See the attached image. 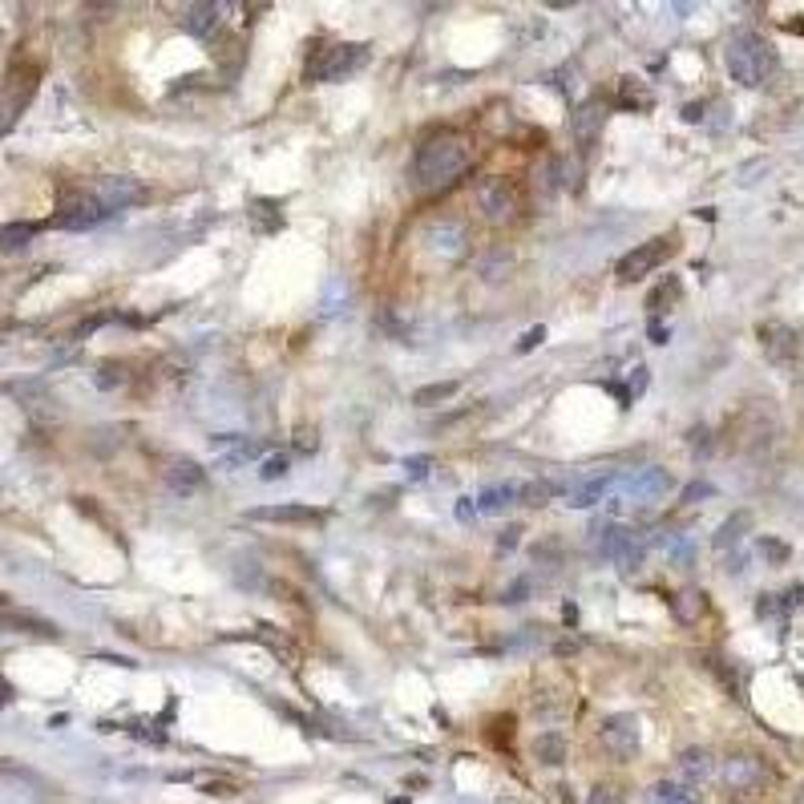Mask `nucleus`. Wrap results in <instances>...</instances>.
<instances>
[{
    "label": "nucleus",
    "mask_w": 804,
    "mask_h": 804,
    "mask_svg": "<svg viewBox=\"0 0 804 804\" xmlns=\"http://www.w3.org/2000/svg\"><path fill=\"white\" fill-rule=\"evenodd\" d=\"M756 550L768 558V566L788 562V546H784V542H776V538H756Z\"/></svg>",
    "instance_id": "36"
},
{
    "label": "nucleus",
    "mask_w": 804,
    "mask_h": 804,
    "mask_svg": "<svg viewBox=\"0 0 804 804\" xmlns=\"http://www.w3.org/2000/svg\"><path fill=\"white\" fill-rule=\"evenodd\" d=\"M671 493V473L659 469V465H647V469H635V473H623L611 489V510H627V506H651V501L667 497Z\"/></svg>",
    "instance_id": "5"
},
{
    "label": "nucleus",
    "mask_w": 804,
    "mask_h": 804,
    "mask_svg": "<svg viewBox=\"0 0 804 804\" xmlns=\"http://www.w3.org/2000/svg\"><path fill=\"white\" fill-rule=\"evenodd\" d=\"M602 118H607V110H602V102H586V106H578L574 110V134H578V142L586 146V142H594V134L602 130Z\"/></svg>",
    "instance_id": "22"
},
{
    "label": "nucleus",
    "mask_w": 804,
    "mask_h": 804,
    "mask_svg": "<svg viewBox=\"0 0 804 804\" xmlns=\"http://www.w3.org/2000/svg\"><path fill=\"white\" fill-rule=\"evenodd\" d=\"M764 348H768L776 360H788V356H796V352H800V336H796L792 328L772 324V328H764Z\"/></svg>",
    "instance_id": "23"
},
{
    "label": "nucleus",
    "mask_w": 804,
    "mask_h": 804,
    "mask_svg": "<svg viewBox=\"0 0 804 804\" xmlns=\"http://www.w3.org/2000/svg\"><path fill=\"white\" fill-rule=\"evenodd\" d=\"M162 481H166V489H170L174 497H198V493L207 489V469L194 465L190 457H174V461L166 465Z\"/></svg>",
    "instance_id": "16"
},
{
    "label": "nucleus",
    "mask_w": 804,
    "mask_h": 804,
    "mask_svg": "<svg viewBox=\"0 0 804 804\" xmlns=\"http://www.w3.org/2000/svg\"><path fill=\"white\" fill-rule=\"evenodd\" d=\"M598 744L607 748L615 760H635V756H639V744H643L639 720H635V716H611V720H602Z\"/></svg>",
    "instance_id": "8"
},
{
    "label": "nucleus",
    "mask_w": 804,
    "mask_h": 804,
    "mask_svg": "<svg viewBox=\"0 0 804 804\" xmlns=\"http://www.w3.org/2000/svg\"><path fill=\"white\" fill-rule=\"evenodd\" d=\"M712 772H716V764H712V752H708V748H683V752H679V776H683V784L699 788Z\"/></svg>",
    "instance_id": "18"
},
{
    "label": "nucleus",
    "mask_w": 804,
    "mask_h": 804,
    "mask_svg": "<svg viewBox=\"0 0 804 804\" xmlns=\"http://www.w3.org/2000/svg\"><path fill=\"white\" fill-rule=\"evenodd\" d=\"M425 247L449 263H457L465 251H469V227L457 223V219H433L429 231H425Z\"/></svg>",
    "instance_id": "9"
},
{
    "label": "nucleus",
    "mask_w": 804,
    "mask_h": 804,
    "mask_svg": "<svg viewBox=\"0 0 804 804\" xmlns=\"http://www.w3.org/2000/svg\"><path fill=\"white\" fill-rule=\"evenodd\" d=\"M37 231H41V223H9L5 227V251H21Z\"/></svg>",
    "instance_id": "31"
},
{
    "label": "nucleus",
    "mask_w": 804,
    "mask_h": 804,
    "mask_svg": "<svg viewBox=\"0 0 804 804\" xmlns=\"http://www.w3.org/2000/svg\"><path fill=\"white\" fill-rule=\"evenodd\" d=\"M465 166H469V146H465V138H457V134H437V138H429V142L413 154L409 182H413L417 190H445L449 182L461 178Z\"/></svg>",
    "instance_id": "1"
},
{
    "label": "nucleus",
    "mask_w": 804,
    "mask_h": 804,
    "mask_svg": "<svg viewBox=\"0 0 804 804\" xmlns=\"http://www.w3.org/2000/svg\"><path fill=\"white\" fill-rule=\"evenodd\" d=\"M554 493L562 497L558 485H550V481H530V485H522V506H546Z\"/></svg>",
    "instance_id": "29"
},
{
    "label": "nucleus",
    "mask_w": 804,
    "mask_h": 804,
    "mask_svg": "<svg viewBox=\"0 0 804 804\" xmlns=\"http://www.w3.org/2000/svg\"><path fill=\"white\" fill-rule=\"evenodd\" d=\"M215 445L227 449L223 461H219L223 469H239V465H247V461H255V457H263V449H267L263 441H239V437H231V441H227V437H215Z\"/></svg>",
    "instance_id": "19"
},
{
    "label": "nucleus",
    "mask_w": 804,
    "mask_h": 804,
    "mask_svg": "<svg viewBox=\"0 0 804 804\" xmlns=\"http://www.w3.org/2000/svg\"><path fill=\"white\" fill-rule=\"evenodd\" d=\"M251 522H275V526H324L328 510L316 506H255L247 510Z\"/></svg>",
    "instance_id": "14"
},
{
    "label": "nucleus",
    "mask_w": 804,
    "mask_h": 804,
    "mask_svg": "<svg viewBox=\"0 0 804 804\" xmlns=\"http://www.w3.org/2000/svg\"><path fill=\"white\" fill-rule=\"evenodd\" d=\"M683 122H703V106H683Z\"/></svg>",
    "instance_id": "40"
},
{
    "label": "nucleus",
    "mask_w": 804,
    "mask_h": 804,
    "mask_svg": "<svg viewBox=\"0 0 804 804\" xmlns=\"http://www.w3.org/2000/svg\"><path fill=\"white\" fill-rule=\"evenodd\" d=\"M679 295V283L675 279H663V287H655L651 291V299H647V308L659 316V312H671V299Z\"/></svg>",
    "instance_id": "32"
},
{
    "label": "nucleus",
    "mask_w": 804,
    "mask_h": 804,
    "mask_svg": "<svg viewBox=\"0 0 804 804\" xmlns=\"http://www.w3.org/2000/svg\"><path fill=\"white\" fill-rule=\"evenodd\" d=\"M287 465H291L287 453H267V457L259 461V477H263V481H279V477H287Z\"/></svg>",
    "instance_id": "33"
},
{
    "label": "nucleus",
    "mask_w": 804,
    "mask_h": 804,
    "mask_svg": "<svg viewBox=\"0 0 804 804\" xmlns=\"http://www.w3.org/2000/svg\"><path fill=\"white\" fill-rule=\"evenodd\" d=\"M647 336H651V344H667V340H671L663 324H651V332H647Z\"/></svg>",
    "instance_id": "41"
},
{
    "label": "nucleus",
    "mask_w": 804,
    "mask_h": 804,
    "mask_svg": "<svg viewBox=\"0 0 804 804\" xmlns=\"http://www.w3.org/2000/svg\"><path fill=\"white\" fill-rule=\"evenodd\" d=\"M473 514H477V501L461 497V501H457V518H461V522H473Z\"/></svg>",
    "instance_id": "39"
},
{
    "label": "nucleus",
    "mask_w": 804,
    "mask_h": 804,
    "mask_svg": "<svg viewBox=\"0 0 804 804\" xmlns=\"http://www.w3.org/2000/svg\"><path fill=\"white\" fill-rule=\"evenodd\" d=\"M574 166L566 162V158H550V166H546V182H550V190H570L574 186Z\"/></svg>",
    "instance_id": "30"
},
{
    "label": "nucleus",
    "mask_w": 804,
    "mask_h": 804,
    "mask_svg": "<svg viewBox=\"0 0 804 804\" xmlns=\"http://www.w3.org/2000/svg\"><path fill=\"white\" fill-rule=\"evenodd\" d=\"M708 497H716V485H708V481H695V485L683 489V501H687V506H691V501H708Z\"/></svg>",
    "instance_id": "37"
},
{
    "label": "nucleus",
    "mask_w": 804,
    "mask_h": 804,
    "mask_svg": "<svg viewBox=\"0 0 804 804\" xmlns=\"http://www.w3.org/2000/svg\"><path fill=\"white\" fill-rule=\"evenodd\" d=\"M534 752H538L542 764H562L566 760V740L558 732H546V736L534 740Z\"/></svg>",
    "instance_id": "26"
},
{
    "label": "nucleus",
    "mask_w": 804,
    "mask_h": 804,
    "mask_svg": "<svg viewBox=\"0 0 804 804\" xmlns=\"http://www.w3.org/2000/svg\"><path fill=\"white\" fill-rule=\"evenodd\" d=\"M647 804H699V792L691 784H675V780H655L647 788Z\"/></svg>",
    "instance_id": "20"
},
{
    "label": "nucleus",
    "mask_w": 804,
    "mask_h": 804,
    "mask_svg": "<svg viewBox=\"0 0 804 804\" xmlns=\"http://www.w3.org/2000/svg\"><path fill=\"white\" fill-rule=\"evenodd\" d=\"M586 804H627V796H623L619 784H594L590 796H586Z\"/></svg>",
    "instance_id": "34"
},
{
    "label": "nucleus",
    "mask_w": 804,
    "mask_h": 804,
    "mask_svg": "<svg viewBox=\"0 0 804 804\" xmlns=\"http://www.w3.org/2000/svg\"><path fill=\"white\" fill-rule=\"evenodd\" d=\"M724 61H728V73L736 77V85H764L772 73H776V49L768 45V37H760L756 29H740L732 33L728 49H724Z\"/></svg>",
    "instance_id": "2"
},
{
    "label": "nucleus",
    "mask_w": 804,
    "mask_h": 804,
    "mask_svg": "<svg viewBox=\"0 0 804 804\" xmlns=\"http://www.w3.org/2000/svg\"><path fill=\"white\" fill-rule=\"evenodd\" d=\"M102 203L118 215V211H126V207H134V203H142L146 198V186L138 182V178H130V174H106V178H97L93 186H89Z\"/></svg>",
    "instance_id": "10"
},
{
    "label": "nucleus",
    "mask_w": 804,
    "mask_h": 804,
    "mask_svg": "<svg viewBox=\"0 0 804 804\" xmlns=\"http://www.w3.org/2000/svg\"><path fill=\"white\" fill-rule=\"evenodd\" d=\"M110 215H114V211H110L93 190H81V194L61 198V207H57V215H53V227H65V231H89V227H97V223H106Z\"/></svg>",
    "instance_id": "6"
},
{
    "label": "nucleus",
    "mask_w": 804,
    "mask_h": 804,
    "mask_svg": "<svg viewBox=\"0 0 804 804\" xmlns=\"http://www.w3.org/2000/svg\"><path fill=\"white\" fill-rule=\"evenodd\" d=\"M400 465H405V477H409V481H425V477L433 473V457H425V453H413V457H405Z\"/></svg>",
    "instance_id": "35"
},
{
    "label": "nucleus",
    "mask_w": 804,
    "mask_h": 804,
    "mask_svg": "<svg viewBox=\"0 0 804 804\" xmlns=\"http://www.w3.org/2000/svg\"><path fill=\"white\" fill-rule=\"evenodd\" d=\"M251 219H255V231H279L283 227V215H279L275 198H255V203H251Z\"/></svg>",
    "instance_id": "25"
},
{
    "label": "nucleus",
    "mask_w": 804,
    "mask_h": 804,
    "mask_svg": "<svg viewBox=\"0 0 804 804\" xmlns=\"http://www.w3.org/2000/svg\"><path fill=\"white\" fill-rule=\"evenodd\" d=\"M477 207H481V215H485L489 223H510V219H514V207H518V194H514L510 182L489 178V182H481V190H477Z\"/></svg>",
    "instance_id": "12"
},
{
    "label": "nucleus",
    "mask_w": 804,
    "mask_h": 804,
    "mask_svg": "<svg viewBox=\"0 0 804 804\" xmlns=\"http://www.w3.org/2000/svg\"><path fill=\"white\" fill-rule=\"evenodd\" d=\"M615 481H619V473H611V469L586 473L582 481H574V485L562 489V506H566V510H594V506H602V501L611 497Z\"/></svg>",
    "instance_id": "7"
},
{
    "label": "nucleus",
    "mask_w": 804,
    "mask_h": 804,
    "mask_svg": "<svg viewBox=\"0 0 804 804\" xmlns=\"http://www.w3.org/2000/svg\"><path fill=\"white\" fill-rule=\"evenodd\" d=\"M542 336H546V328H530V332H526V340L518 344V352H530V348H538V344H542Z\"/></svg>",
    "instance_id": "38"
},
{
    "label": "nucleus",
    "mask_w": 804,
    "mask_h": 804,
    "mask_svg": "<svg viewBox=\"0 0 804 804\" xmlns=\"http://www.w3.org/2000/svg\"><path fill=\"white\" fill-rule=\"evenodd\" d=\"M227 17V5H219V0H194V5H186L178 13V25L190 33V37H215V29L223 25Z\"/></svg>",
    "instance_id": "13"
},
{
    "label": "nucleus",
    "mask_w": 804,
    "mask_h": 804,
    "mask_svg": "<svg viewBox=\"0 0 804 804\" xmlns=\"http://www.w3.org/2000/svg\"><path fill=\"white\" fill-rule=\"evenodd\" d=\"M720 780L728 784V788H760V784H768L772 780V772L764 768V760L760 756H728L724 764H720Z\"/></svg>",
    "instance_id": "15"
},
{
    "label": "nucleus",
    "mask_w": 804,
    "mask_h": 804,
    "mask_svg": "<svg viewBox=\"0 0 804 804\" xmlns=\"http://www.w3.org/2000/svg\"><path fill=\"white\" fill-rule=\"evenodd\" d=\"M748 526H752V514H748V510H736V514H732V518H728V522L716 530L712 546H716V550H732V546H736V542L748 534Z\"/></svg>",
    "instance_id": "24"
},
{
    "label": "nucleus",
    "mask_w": 804,
    "mask_h": 804,
    "mask_svg": "<svg viewBox=\"0 0 804 804\" xmlns=\"http://www.w3.org/2000/svg\"><path fill=\"white\" fill-rule=\"evenodd\" d=\"M655 546L671 558V566H691V558H695V542H691L687 534H679V530L655 534Z\"/></svg>",
    "instance_id": "21"
},
{
    "label": "nucleus",
    "mask_w": 804,
    "mask_h": 804,
    "mask_svg": "<svg viewBox=\"0 0 804 804\" xmlns=\"http://www.w3.org/2000/svg\"><path fill=\"white\" fill-rule=\"evenodd\" d=\"M590 546L602 558H611L619 574H639V566L647 558V538L639 530H631V526H594Z\"/></svg>",
    "instance_id": "4"
},
{
    "label": "nucleus",
    "mask_w": 804,
    "mask_h": 804,
    "mask_svg": "<svg viewBox=\"0 0 804 804\" xmlns=\"http://www.w3.org/2000/svg\"><path fill=\"white\" fill-rule=\"evenodd\" d=\"M703 615V594L699 590H679V598H675V619L679 623H691V619H699Z\"/></svg>",
    "instance_id": "27"
},
{
    "label": "nucleus",
    "mask_w": 804,
    "mask_h": 804,
    "mask_svg": "<svg viewBox=\"0 0 804 804\" xmlns=\"http://www.w3.org/2000/svg\"><path fill=\"white\" fill-rule=\"evenodd\" d=\"M518 501H522V485L497 481V485H485V489L477 493V510H481V514H506L510 506H518Z\"/></svg>",
    "instance_id": "17"
},
{
    "label": "nucleus",
    "mask_w": 804,
    "mask_h": 804,
    "mask_svg": "<svg viewBox=\"0 0 804 804\" xmlns=\"http://www.w3.org/2000/svg\"><path fill=\"white\" fill-rule=\"evenodd\" d=\"M457 392V380H445V384H429V388H417L413 392V405H421V409H429V405H441L445 396H453Z\"/></svg>",
    "instance_id": "28"
},
{
    "label": "nucleus",
    "mask_w": 804,
    "mask_h": 804,
    "mask_svg": "<svg viewBox=\"0 0 804 804\" xmlns=\"http://www.w3.org/2000/svg\"><path fill=\"white\" fill-rule=\"evenodd\" d=\"M792 804H804V788H796V796H792Z\"/></svg>",
    "instance_id": "42"
},
{
    "label": "nucleus",
    "mask_w": 804,
    "mask_h": 804,
    "mask_svg": "<svg viewBox=\"0 0 804 804\" xmlns=\"http://www.w3.org/2000/svg\"><path fill=\"white\" fill-rule=\"evenodd\" d=\"M667 255H671V243H667V239L639 243L635 251H627V255L619 259V279H623V283H635V279L659 271V263H667Z\"/></svg>",
    "instance_id": "11"
},
{
    "label": "nucleus",
    "mask_w": 804,
    "mask_h": 804,
    "mask_svg": "<svg viewBox=\"0 0 804 804\" xmlns=\"http://www.w3.org/2000/svg\"><path fill=\"white\" fill-rule=\"evenodd\" d=\"M392 804H409V800H392Z\"/></svg>",
    "instance_id": "43"
},
{
    "label": "nucleus",
    "mask_w": 804,
    "mask_h": 804,
    "mask_svg": "<svg viewBox=\"0 0 804 804\" xmlns=\"http://www.w3.org/2000/svg\"><path fill=\"white\" fill-rule=\"evenodd\" d=\"M372 61V49L360 41H312L304 57V77L308 81H340L352 77Z\"/></svg>",
    "instance_id": "3"
}]
</instances>
